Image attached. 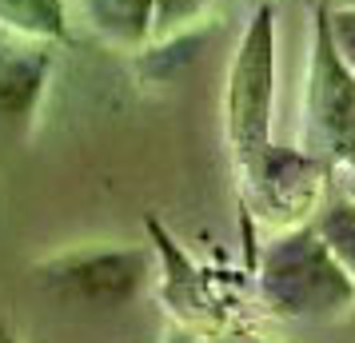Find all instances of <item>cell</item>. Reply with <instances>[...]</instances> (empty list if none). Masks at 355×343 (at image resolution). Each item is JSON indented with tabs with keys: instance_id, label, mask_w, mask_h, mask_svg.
Listing matches in <instances>:
<instances>
[{
	"instance_id": "13",
	"label": "cell",
	"mask_w": 355,
	"mask_h": 343,
	"mask_svg": "<svg viewBox=\"0 0 355 343\" xmlns=\"http://www.w3.org/2000/svg\"><path fill=\"white\" fill-rule=\"evenodd\" d=\"M243 4H248V12H252V8H259V4H275V0H243Z\"/></svg>"
},
{
	"instance_id": "3",
	"label": "cell",
	"mask_w": 355,
	"mask_h": 343,
	"mask_svg": "<svg viewBox=\"0 0 355 343\" xmlns=\"http://www.w3.org/2000/svg\"><path fill=\"white\" fill-rule=\"evenodd\" d=\"M327 168L355 160V72L331 40V4H311V40H307L304 108H300V144Z\"/></svg>"
},
{
	"instance_id": "2",
	"label": "cell",
	"mask_w": 355,
	"mask_h": 343,
	"mask_svg": "<svg viewBox=\"0 0 355 343\" xmlns=\"http://www.w3.org/2000/svg\"><path fill=\"white\" fill-rule=\"evenodd\" d=\"M275 116V4H259L248 12L240 44L227 64L224 88V128L240 188L252 184L259 160L268 156Z\"/></svg>"
},
{
	"instance_id": "11",
	"label": "cell",
	"mask_w": 355,
	"mask_h": 343,
	"mask_svg": "<svg viewBox=\"0 0 355 343\" xmlns=\"http://www.w3.org/2000/svg\"><path fill=\"white\" fill-rule=\"evenodd\" d=\"M331 180L347 192V196L355 200V160H347V164H339V168H331Z\"/></svg>"
},
{
	"instance_id": "5",
	"label": "cell",
	"mask_w": 355,
	"mask_h": 343,
	"mask_svg": "<svg viewBox=\"0 0 355 343\" xmlns=\"http://www.w3.org/2000/svg\"><path fill=\"white\" fill-rule=\"evenodd\" d=\"M84 20L100 40L124 52H144L156 28V0H80Z\"/></svg>"
},
{
	"instance_id": "10",
	"label": "cell",
	"mask_w": 355,
	"mask_h": 343,
	"mask_svg": "<svg viewBox=\"0 0 355 343\" xmlns=\"http://www.w3.org/2000/svg\"><path fill=\"white\" fill-rule=\"evenodd\" d=\"M331 40L355 72V8H331Z\"/></svg>"
},
{
	"instance_id": "6",
	"label": "cell",
	"mask_w": 355,
	"mask_h": 343,
	"mask_svg": "<svg viewBox=\"0 0 355 343\" xmlns=\"http://www.w3.org/2000/svg\"><path fill=\"white\" fill-rule=\"evenodd\" d=\"M49 84V52H12L0 56V116L33 120Z\"/></svg>"
},
{
	"instance_id": "12",
	"label": "cell",
	"mask_w": 355,
	"mask_h": 343,
	"mask_svg": "<svg viewBox=\"0 0 355 343\" xmlns=\"http://www.w3.org/2000/svg\"><path fill=\"white\" fill-rule=\"evenodd\" d=\"M211 343H275V340H263V335H220Z\"/></svg>"
},
{
	"instance_id": "9",
	"label": "cell",
	"mask_w": 355,
	"mask_h": 343,
	"mask_svg": "<svg viewBox=\"0 0 355 343\" xmlns=\"http://www.w3.org/2000/svg\"><path fill=\"white\" fill-rule=\"evenodd\" d=\"M211 4H216V0H156V28H152V44H160V40H176V36H188L200 20H208Z\"/></svg>"
},
{
	"instance_id": "7",
	"label": "cell",
	"mask_w": 355,
	"mask_h": 343,
	"mask_svg": "<svg viewBox=\"0 0 355 343\" xmlns=\"http://www.w3.org/2000/svg\"><path fill=\"white\" fill-rule=\"evenodd\" d=\"M307 220H311V228L320 231L327 252L339 260V267L355 279V200L336 180H327L315 212L307 216Z\"/></svg>"
},
{
	"instance_id": "4",
	"label": "cell",
	"mask_w": 355,
	"mask_h": 343,
	"mask_svg": "<svg viewBox=\"0 0 355 343\" xmlns=\"http://www.w3.org/2000/svg\"><path fill=\"white\" fill-rule=\"evenodd\" d=\"M152 256L144 247H72L36 267V279L60 299H80L92 308H120L144 288Z\"/></svg>"
},
{
	"instance_id": "1",
	"label": "cell",
	"mask_w": 355,
	"mask_h": 343,
	"mask_svg": "<svg viewBox=\"0 0 355 343\" xmlns=\"http://www.w3.org/2000/svg\"><path fill=\"white\" fill-rule=\"evenodd\" d=\"M252 272L263 308L284 319H336L355 308V279L327 252L311 220L263 244Z\"/></svg>"
},
{
	"instance_id": "8",
	"label": "cell",
	"mask_w": 355,
	"mask_h": 343,
	"mask_svg": "<svg viewBox=\"0 0 355 343\" xmlns=\"http://www.w3.org/2000/svg\"><path fill=\"white\" fill-rule=\"evenodd\" d=\"M0 28L20 40L52 44L68 36V8L64 0H0Z\"/></svg>"
}]
</instances>
